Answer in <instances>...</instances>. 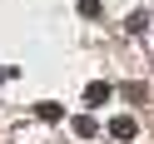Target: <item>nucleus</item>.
Masks as SVG:
<instances>
[{"instance_id":"nucleus-1","label":"nucleus","mask_w":154,"mask_h":144,"mask_svg":"<svg viewBox=\"0 0 154 144\" xmlns=\"http://www.w3.org/2000/svg\"><path fill=\"white\" fill-rule=\"evenodd\" d=\"M109 134H114V139H134V134H139V124H134L129 114H119V119L109 124Z\"/></svg>"},{"instance_id":"nucleus-2","label":"nucleus","mask_w":154,"mask_h":144,"mask_svg":"<svg viewBox=\"0 0 154 144\" xmlns=\"http://www.w3.org/2000/svg\"><path fill=\"white\" fill-rule=\"evenodd\" d=\"M109 94H114L109 84H100V80H94L90 90H85V104H90V109H94V104H104V100H109Z\"/></svg>"},{"instance_id":"nucleus-3","label":"nucleus","mask_w":154,"mask_h":144,"mask_svg":"<svg viewBox=\"0 0 154 144\" xmlns=\"http://www.w3.org/2000/svg\"><path fill=\"white\" fill-rule=\"evenodd\" d=\"M75 134H80V139H90V134H94V119H90V114H80V119H75Z\"/></svg>"},{"instance_id":"nucleus-4","label":"nucleus","mask_w":154,"mask_h":144,"mask_svg":"<svg viewBox=\"0 0 154 144\" xmlns=\"http://www.w3.org/2000/svg\"><path fill=\"white\" fill-rule=\"evenodd\" d=\"M80 15H90V20H94V15H100V0H80Z\"/></svg>"}]
</instances>
